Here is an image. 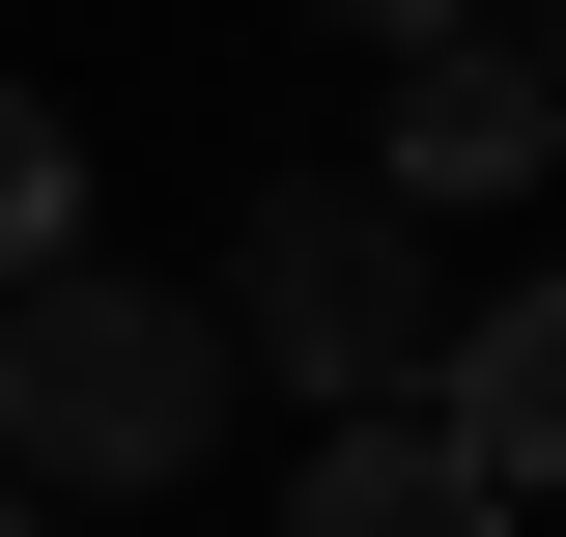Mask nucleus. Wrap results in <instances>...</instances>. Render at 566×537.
Wrapping results in <instances>:
<instances>
[{
    "instance_id": "1",
    "label": "nucleus",
    "mask_w": 566,
    "mask_h": 537,
    "mask_svg": "<svg viewBox=\"0 0 566 537\" xmlns=\"http://www.w3.org/2000/svg\"><path fill=\"white\" fill-rule=\"evenodd\" d=\"M227 424V312H170V283H114V255H29L0 283V481L57 509V481H170Z\"/></svg>"
},
{
    "instance_id": "2",
    "label": "nucleus",
    "mask_w": 566,
    "mask_h": 537,
    "mask_svg": "<svg viewBox=\"0 0 566 537\" xmlns=\"http://www.w3.org/2000/svg\"><path fill=\"white\" fill-rule=\"evenodd\" d=\"M227 339H255V368H283V397H424V339H453V312H424V199H368V170H283V199L255 227H227Z\"/></svg>"
},
{
    "instance_id": "3",
    "label": "nucleus",
    "mask_w": 566,
    "mask_h": 537,
    "mask_svg": "<svg viewBox=\"0 0 566 537\" xmlns=\"http://www.w3.org/2000/svg\"><path fill=\"white\" fill-rule=\"evenodd\" d=\"M538 170H566V57H510V29H397L368 199H538Z\"/></svg>"
},
{
    "instance_id": "4",
    "label": "nucleus",
    "mask_w": 566,
    "mask_h": 537,
    "mask_svg": "<svg viewBox=\"0 0 566 537\" xmlns=\"http://www.w3.org/2000/svg\"><path fill=\"white\" fill-rule=\"evenodd\" d=\"M424 424L538 509V481H566V283H510V312H453V339H424Z\"/></svg>"
},
{
    "instance_id": "5",
    "label": "nucleus",
    "mask_w": 566,
    "mask_h": 537,
    "mask_svg": "<svg viewBox=\"0 0 566 537\" xmlns=\"http://www.w3.org/2000/svg\"><path fill=\"white\" fill-rule=\"evenodd\" d=\"M283 537H510V481H482V453H453V424H424V397H368V424H340V453L283 481Z\"/></svg>"
},
{
    "instance_id": "6",
    "label": "nucleus",
    "mask_w": 566,
    "mask_h": 537,
    "mask_svg": "<svg viewBox=\"0 0 566 537\" xmlns=\"http://www.w3.org/2000/svg\"><path fill=\"white\" fill-rule=\"evenodd\" d=\"M29 255H85V141L0 85V283H29Z\"/></svg>"
},
{
    "instance_id": "7",
    "label": "nucleus",
    "mask_w": 566,
    "mask_h": 537,
    "mask_svg": "<svg viewBox=\"0 0 566 537\" xmlns=\"http://www.w3.org/2000/svg\"><path fill=\"white\" fill-rule=\"evenodd\" d=\"M312 29H368V57H397V29H482V0H312Z\"/></svg>"
},
{
    "instance_id": "8",
    "label": "nucleus",
    "mask_w": 566,
    "mask_h": 537,
    "mask_svg": "<svg viewBox=\"0 0 566 537\" xmlns=\"http://www.w3.org/2000/svg\"><path fill=\"white\" fill-rule=\"evenodd\" d=\"M0 537H57V509H29V481H0Z\"/></svg>"
}]
</instances>
